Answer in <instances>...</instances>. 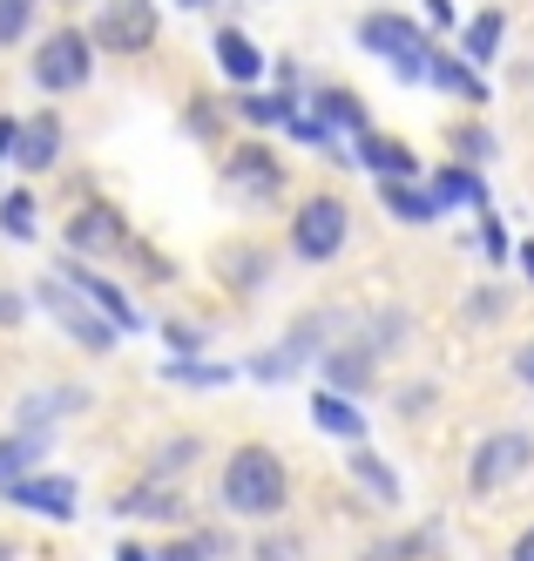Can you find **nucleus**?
I'll list each match as a JSON object with an SVG mask.
<instances>
[{
  "label": "nucleus",
  "instance_id": "f257e3e1",
  "mask_svg": "<svg viewBox=\"0 0 534 561\" xmlns=\"http://www.w3.org/2000/svg\"><path fill=\"white\" fill-rule=\"evenodd\" d=\"M284 494H292V480H284L277 454L271 447H237L230 467H224V507L237 514H277Z\"/></svg>",
  "mask_w": 534,
  "mask_h": 561
},
{
  "label": "nucleus",
  "instance_id": "f03ea898",
  "mask_svg": "<svg viewBox=\"0 0 534 561\" xmlns=\"http://www.w3.org/2000/svg\"><path fill=\"white\" fill-rule=\"evenodd\" d=\"M359 48L379 55V61H393L399 82H427L433 48H427V34H420L413 21H399V14H365V21H359Z\"/></svg>",
  "mask_w": 534,
  "mask_h": 561
},
{
  "label": "nucleus",
  "instance_id": "7ed1b4c3",
  "mask_svg": "<svg viewBox=\"0 0 534 561\" xmlns=\"http://www.w3.org/2000/svg\"><path fill=\"white\" fill-rule=\"evenodd\" d=\"M34 298L48 305V311H55V318H61V325H68L81 345H89V352H109V345L122 339V325H115V318H109V311H95L89 298H81V291L68 285V277H41V285H34Z\"/></svg>",
  "mask_w": 534,
  "mask_h": 561
},
{
  "label": "nucleus",
  "instance_id": "20e7f679",
  "mask_svg": "<svg viewBox=\"0 0 534 561\" xmlns=\"http://www.w3.org/2000/svg\"><path fill=\"white\" fill-rule=\"evenodd\" d=\"M345 230H352L345 196H311V204L292 217V251H298L305 264H325V257L345 251Z\"/></svg>",
  "mask_w": 534,
  "mask_h": 561
},
{
  "label": "nucleus",
  "instance_id": "39448f33",
  "mask_svg": "<svg viewBox=\"0 0 534 561\" xmlns=\"http://www.w3.org/2000/svg\"><path fill=\"white\" fill-rule=\"evenodd\" d=\"M34 82L48 89V95H61V89H81V82H89V34H75V27L48 34V42L34 48Z\"/></svg>",
  "mask_w": 534,
  "mask_h": 561
},
{
  "label": "nucleus",
  "instance_id": "423d86ee",
  "mask_svg": "<svg viewBox=\"0 0 534 561\" xmlns=\"http://www.w3.org/2000/svg\"><path fill=\"white\" fill-rule=\"evenodd\" d=\"M527 467H534V439L527 433H487L474 447V494L508 488V480H521Z\"/></svg>",
  "mask_w": 534,
  "mask_h": 561
},
{
  "label": "nucleus",
  "instance_id": "0eeeda50",
  "mask_svg": "<svg viewBox=\"0 0 534 561\" xmlns=\"http://www.w3.org/2000/svg\"><path fill=\"white\" fill-rule=\"evenodd\" d=\"M95 42L115 48V55H143L156 42V8L149 0H109L102 21H95Z\"/></svg>",
  "mask_w": 534,
  "mask_h": 561
},
{
  "label": "nucleus",
  "instance_id": "6e6552de",
  "mask_svg": "<svg viewBox=\"0 0 534 561\" xmlns=\"http://www.w3.org/2000/svg\"><path fill=\"white\" fill-rule=\"evenodd\" d=\"M0 494H8L14 507L48 514V520H75V480H55V473H21V480H8Z\"/></svg>",
  "mask_w": 534,
  "mask_h": 561
},
{
  "label": "nucleus",
  "instance_id": "1a4fd4ad",
  "mask_svg": "<svg viewBox=\"0 0 534 561\" xmlns=\"http://www.w3.org/2000/svg\"><path fill=\"white\" fill-rule=\"evenodd\" d=\"M61 277H68V285H75L81 298H89L95 311H109V318H115V325H122V332H136V325H143V318H136V305H129V298H122V291L109 285V277H95L89 264H61Z\"/></svg>",
  "mask_w": 534,
  "mask_h": 561
},
{
  "label": "nucleus",
  "instance_id": "9d476101",
  "mask_svg": "<svg viewBox=\"0 0 534 561\" xmlns=\"http://www.w3.org/2000/svg\"><path fill=\"white\" fill-rule=\"evenodd\" d=\"M359 163L373 170L379 183H393V176H420V156L406 149V142H393V136H373V129H359Z\"/></svg>",
  "mask_w": 534,
  "mask_h": 561
},
{
  "label": "nucleus",
  "instance_id": "9b49d317",
  "mask_svg": "<svg viewBox=\"0 0 534 561\" xmlns=\"http://www.w3.org/2000/svg\"><path fill=\"white\" fill-rule=\"evenodd\" d=\"M122 244V217L109 210V204H89L75 224H68V251H81V257H95V251H115Z\"/></svg>",
  "mask_w": 534,
  "mask_h": 561
},
{
  "label": "nucleus",
  "instance_id": "f8f14e48",
  "mask_svg": "<svg viewBox=\"0 0 534 561\" xmlns=\"http://www.w3.org/2000/svg\"><path fill=\"white\" fill-rule=\"evenodd\" d=\"M61 156V123L55 115H34V123H21V149H14V163L34 176V170H48Z\"/></svg>",
  "mask_w": 534,
  "mask_h": 561
},
{
  "label": "nucleus",
  "instance_id": "ddd939ff",
  "mask_svg": "<svg viewBox=\"0 0 534 561\" xmlns=\"http://www.w3.org/2000/svg\"><path fill=\"white\" fill-rule=\"evenodd\" d=\"M379 196H386V210L393 217H406V224H433L446 204H440V190H413V176H393V183H379Z\"/></svg>",
  "mask_w": 534,
  "mask_h": 561
},
{
  "label": "nucleus",
  "instance_id": "4468645a",
  "mask_svg": "<svg viewBox=\"0 0 534 561\" xmlns=\"http://www.w3.org/2000/svg\"><path fill=\"white\" fill-rule=\"evenodd\" d=\"M311 426L318 433H339V439H365V413L352 407L345 392H318L311 399Z\"/></svg>",
  "mask_w": 534,
  "mask_h": 561
},
{
  "label": "nucleus",
  "instance_id": "2eb2a0df",
  "mask_svg": "<svg viewBox=\"0 0 534 561\" xmlns=\"http://www.w3.org/2000/svg\"><path fill=\"white\" fill-rule=\"evenodd\" d=\"M217 61H224V75H230L237 89H251L258 75H264V55H258L251 42H243L237 27H217Z\"/></svg>",
  "mask_w": 534,
  "mask_h": 561
},
{
  "label": "nucleus",
  "instance_id": "dca6fc26",
  "mask_svg": "<svg viewBox=\"0 0 534 561\" xmlns=\"http://www.w3.org/2000/svg\"><path fill=\"white\" fill-rule=\"evenodd\" d=\"M427 82L433 89H446V95H461V102H487V82L467 68V61H454V55H440L433 48V61H427Z\"/></svg>",
  "mask_w": 534,
  "mask_h": 561
},
{
  "label": "nucleus",
  "instance_id": "f3484780",
  "mask_svg": "<svg viewBox=\"0 0 534 561\" xmlns=\"http://www.w3.org/2000/svg\"><path fill=\"white\" fill-rule=\"evenodd\" d=\"M230 176H237L243 190H251V196H271V190L284 183V170L271 163V149H258V142H243V149L230 156Z\"/></svg>",
  "mask_w": 534,
  "mask_h": 561
},
{
  "label": "nucleus",
  "instance_id": "a211bd4d",
  "mask_svg": "<svg viewBox=\"0 0 534 561\" xmlns=\"http://www.w3.org/2000/svg\"><path fill=\"white\" fill-rule=\"evenodd\" d=\"M311 108H318V123L332 129V136H339V129H365V108H359V95H352V89H318V95H311Z\"/></svg>",
  "mask_w": 534,
  "mask_h": 561
},
{
  "label": "nucleus",
  "instance_id": "6ab92c4d",
  "mask_svg": "<svg viewBox=\"0 0 534 561\" xmlns=\"http://www.w3.org/2000/svg\"><path fill=\"white\" fill-rule=\"evenodd\" d=\"M325 379H332L339 392H359V386H373V358H365L359 345H339V352H325Z\"/></svg>",
  "mask_w": 534,
  "mask_h": 561
},
{
  "label": "nucleus",
  "instance_id": "aec40b11",
  "mask_svg": "<svg viewBox=\"0 0 534 561\" xmlns=\"http://www.w3.org/2000/svg\"><path fill=\"white\" fill-rule=\"evenodd\" d=\"M345 467H352V480H359V488H365V494H379L386 507L399 501V480H393V467H386L379 454H352Z\"/></svg>",
  "mask_w": 534,
  "mask_h": 561
},
{
  "label": "nucleus",
  "instance_id": "412c9836",
  "mask_svg": "<svg viewBox=\"0 0 534 561\" xmlns=\"http://www.w3.org/2000/svg\"><path fill=\"white\" fill-rule=\"evenodd\" d=\"M501 27H508V21H501L495 8L474 14V21H467V42H461V48H467V61H495V55H501Z\"/></svg>",
  "mask_w": 534,
  "mask_h": 561
},
{
  "label": "nucleus",
  "instance_id": "4be33fe9",
  "mask_svg": "<svg viewBox=\"0 0 534 561\" xmlns=\"http://www.w3.org/2000/svg\"><path fill=\"white\" fill-rule=\"evenodd\" d=\"M433 190H440V204H474V210H487V183L474 170H440Z\"/></svg>",
  "mask_w": 534,
  "mask_h": 561
},
{
  "label": "nucleus",
  "instance_id": "5701e85b",
  "mask_svg": "<svg viewBox=\"0 0 534 561\" xmlns=\"http://www.w3.org/2000/svg\"><path fill=\"white\" fill-rule=\"evenodd\" d=\"M34 460H41V426L21 433V439H0V488H8V480H21Z\"/></svg>",
  "mask_w": 534,
  "mask_h": 561
},
{
  "label": "nucleus",
  "instance_id": "b1692460",
  "mask_svg": "<svg viewBox=\"0 0 534 561\" xmlns=\"http://www.w3.org/2000/svg\"><path fill=\"white\" fill-rule=\"evenodd\" d=\"M237 108L251 115L258 129H284V123L298 115V108H292V95H237Z\"/></svg>",
  "mask_w": 534,
  "mask_h": 561
},
{
  "label": "nucleus",
  "instance_id": "393cba45",
  "mask_svg": "<svg viewBox=\"0 0 534 561\" xmlns=\"http://www.w3.org/2000/svg\"><path fill=\"white\" fill-rule=\"evenodd\" d=\"M0 230H8V237H34V196L27 190L0 196Z\"/></svg>",
  "mask_w": 534,
  "mask_h": 561
},
{
  "label": "nucleus",
  "instance_id": "a878e982",
  "mask_svg": "<svg viewBox=\"0 0 534 561\" xmlns=\"http://www.w3.org/2000/svg\"><path fill=\"white\" fill-rule=\"evenodd\" d=\"M61 407H81L75 386H68V392H34V399H21V420H27V426H48Z\"/></svg>",
  "mask_w": 534,
  "mask_h": 561
},
{
  "label": "nucleus",
  "instance_id": "bb28decb",
  "mask_svg": "<svg viewBox=\"0 0 534 561\" xmlns=\"http://www.w3.org/2000/svg\"><path fill=\"white\" fill-rule=\"evenodd\" d=\"M34 8H41V0H0V48H14L21 34H27Z\"/></svg>",
  "mask_w": 534,
  "mask_h": 561
},
{
  "label": "nucleus",
  "instance_id": "cd10ccee",
  "mask_svg": "<svg viewBox=\"0 0 534 561\" xmlns=\"http://www.w3.org/2000/svg\"><path fill=\"white\" fill-rule=\"evenodd\" d=\"M122 514H162V520H177V494H162V488H136V494H122Z\"/></svg>",
  "mask_w": 534,
  "mask_h": 561
},
{
  "label": "nucleus",
  "instance_id": "c85d7f7f",
  "mask_svg": "<svg viewBox=\"0 0 534 561\" xmlns=\"http://www.w3.org/2000/svg\"><path fill=\"white\" fill-rule=\"evenodd\" d=\"M162 379H183V386H224V366H190V358H162Z\"/></svg>",
  "mask_w": 534,
  "mask_h": 561
},
{
  "label": "nucleus",
  "instance_id": "c756f323",
  "mask_svg": "<svg viewBox=\"0 0 534 561\" xmlns=\"http://www.w3.org/2000/svg\"><path fill=\"white\" fill-rule=\"evenodd\" d=\"M474 251H480L487 264H501V257H508V230H501V217H495V210H480V237H474Z\"/></svg>",
  "mask_w": 534,
  "mask_h": 561
},
{
  "label": "nucleus",
  "instance_id": "7c9ffc66",
  "mask_svg": "<svg viewBox=\"0 0 534 561\" xmlns=\"http://www.w3.org/2000/svg\"><path fill=\"white\" fill-rule=\"evenodd\" d=\"M298 373V352L292 345H277V352H258L251 358V379H292Z\"/></svg>",
  "mask_w": 534,
  "mask_h": 561
},
{
  "label": "nucleus",
  "instance_id": "2f4dec72",
  "mask_svg": "<svg viewBox=\"0 0 534 561\" xmlns=\"http://www.w3.org/2000/svg\"><path fill=\"white\" fill-rule=\"evenodd\" d=\"M433 548V528L427 535H406V541H379V548H365V561H406V554H427Z\"/></svg>",
  "mask_w": 534,
  "mask_h": 561
},
{
  "label": "nucleus",
  "instance_id": "473e14b6",
  "mask_svg": "<svg viewBox=\"0 0 534 561\" xmlns=\"http://www.w3.org/2000/svg\"><path fill=\"white\" fill-rule=\"evenodd\" d=\"M454 149L467 156V163H480V156H495V142H487V129H461V136H454Z\"/></svg>",
  "mask_w": 534,
  "mask_h": 561
},
{
  "label": "nucleus",
  "instance_id": "72a5a7b5",
  "mask_svg": "<svg viewBox=\"0 0 534 561\" xmlns=\"http://www.w3.org/2000/svg\"><path fill=\"white\" fill-rule=\"evenodd\" d=\"M156 561H211V541H170Z\"/></svg>",
  "mask_w": 534,
  "mask_h": 561
},
{
  "label": "nucleus",
  "instance_id": "f704fd0d",
  "mask_svg": "<svg viewBox=\"0 0 534 561\" xmlns=\"http://www.w3.org/2000/svg\"><path fill=\"white\" fill-rule=\"evenodd\" d=\"M14 149H21V123H14V115H0V156L14 163Z\"/></svg>",
  "mask_w": 534,
  "mask_h": 561
},
{
  "label": "nucleus",
  "instance_id": "c9c22d12",
  "mask_svg": "<svg viewBox=\"0 0 534 561\" xmlns=\"http://www.w3.org/2000/svg\"><path fill=\"white\" fill-rule=\"evenodd\" d=\"M21 318H27V305H21L8 285H0V325H21Z\"/></svg>",
  "mask_w": 534,
  "mask_h": 561
},
{
  "label": "nucleus",
  "instance_id": "e433bc0d",
  "mask_svg": "<svg viewBox=\"0 0 534 561\" xmlns=\"http://www.w3.org/2000/svg\"><path fill=\"white\" fill-rule=\"evenodd\" d=\"M427 399H433V386H406V392H399V407H406V413H420Z\"/></svg>",
  "mask_w": 534,
  "mask_h": 561
},
{
  "label": "nucleus",
  "instance_id": "4c0bfd02",
  "mask_svg": "<svg viewBox=\"0 0 534 561\" xmlns=\"http://www.w3.org/2000/svg\"><path fill=\"white\" fill-rule=\"evenodd\" d=\"M514 373H521V379H527V386H534V339H527V345H521V358H514Z\"/></svg>",
  "mask_w": 534,
  "mask_h": 561
},
{
  "label": "nucleus",
  "instance_id": "58836bf2",
  "mask_svg": "<svg viewBox=\"0 0 534 561\" xmlns=\"http://www.w3.org/2000/svg\"><path fill=\"white\" fill-rule=\"evenodd\" d=\"M427 14H433V27H454V8H446V0H427Z\"/></svg>",
  "mask_w": 534,
  "mask_h": 561
},
{
  "label": "nucleus",
  "instance_id": "ea45409f",
  "mask_svg": "<svg viewBox=\"0 0 534 561\" xmlns=\"http://www.w3.org/2000/svg\"><path fill=\"white\" fill-rule=\"evenodd\" d=\"M115 561H156V554H149V548H136V541H122V548H115Z\"/></svg>",
  "mask_w": 534,
  "mask_h": 561
},
{
  "label": "nucleus",
  "instance_id": "a19ab883",
  "mask_svg": "<svg viewBox=\"0 0 534 561\" xmlns=\"http://www.w3.org/2000/svg\"><path fill=\"white\" fill-rule=\"evenodd\" d=\"M514 561H534V528H527V535L514 541Z\"/></svg>",
  "mask_w": 534,
  "mask_h": 561
},
{
  "label": "nucleus",
  "instance_id": "79ce46f5",
  "mask_svg": "<svg viewBox=\"0 0 534 561\" xmlns=\"http://www.w3.org/2000/svg\"><path fill=\"white\" fill-rule=\"evenodd\" d=\"M521 251H527V257H521V264H527V277H534V244H521Z\"/></svg>",
  "mask_w": 534,
  "mask_h": 561
},
{
  "label": "nucleus",
  "instance_id": "37998d69",
  "mask_svg": "<svg viewBox=\"0 0 534 561\" xmlns=\"http://www.w3.org/2000/svg\"><path fill=\"white\" fill-rule=\"evenodd\" d=\"M177 8H211V0H177Z\"/></svg>",
  "mask_w": 534,
  "mask_h": 561
},
{
  "label": "nucleus",
  "instance_id": "c03bdc74",
  "mask_svg": "<svg viewBox=\"0 0 534 561\" xmlns=\"http://www.w3.org/2000/svg\"><path fill=\"white\" fill-rule=\"evenodd\" d=\"M0 561H14V548H8V541H0Z\"/></svg>",
  "mask_w": 534,
  "mask_h": 561
}]
</instances>
